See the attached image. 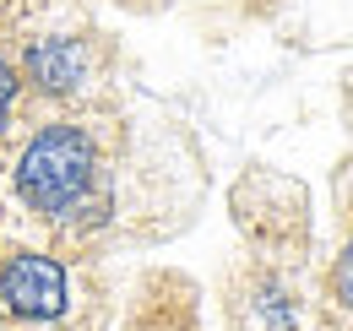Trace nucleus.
<instances>
[{"label":"nucleus","mask_w":353,"mask_h":331,"mask_svg":"<svg viewBox=\"0 0 353 331\" xmlns=\"http://www.w3.org/2000/svg\"><path fill=\"white\" fill-rule=\"evenodd\" d=\"M11 103H17V71L0 60V130L11 125Z\"/></svg>","instance_id":"39448f33"},{"label":"nucleus","mask_w":353,"mask_h":331,"mask_svg":"<svg viewBox=\"0 0 353 331\" xmlns=\"http://www.w3.org/2000/svg\"><path fill=\"white\" fill-rule=\"evenodd\" d=\"M71 304V277L54 255L17 250L0 261V310L17 321H60Z\"/></svg>","instance_id":"f03ea898"},{"label":"nucleus","mask_w":353,"mask_h":331,"mask_svg":"<svg viewBox=\"0 0 353 331\" xmlns=\"http://www.w3.org/2000/svg\"><path fill=\"white\" fill-rule=\"evenodd\" d=\"M332 299H337V310L353 315V234L343 245V255H337V272H332Z\"/></svg>","instance_id":"20e7f679"},{"label":"nucleus","mask_w":353,"mask_h":331,"mask_svg":"<svg viewBox=\"0 0 353 331\" xmlns=\"http://www.w3.org/2000/svg\"><path fill=\"white\" fill-rule=\"evenodd\" d=\"M28 82L49 98H71L88 82V49L77 39H33L28 43Z\"/></svg>","instance_id":"7ed1b4c3"},{"label":"nucleus","mask_w":353,"mask_h":331,"mask_svg":"<svg viewBox=\"0 0 353 331\" xmlns=\"http://www.w3.org/2000/svg\"><path fill=\"white\" fill-rule=\"evenodd\" d=\"M17 196L22 207L49 217V223H77L103 217V168H98V141H92L82 125H44L22 158H17Z\"/></svg>","instance_id":"f257e3e1"}]
</instances>
